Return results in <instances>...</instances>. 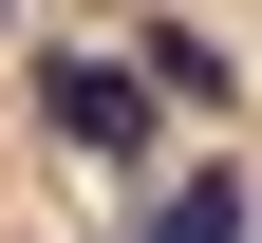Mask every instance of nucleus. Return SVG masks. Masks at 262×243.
Segmentation results:
<instances>
[{
    "label": "nucleus",
    "instance_id": "nucleus-2",
    "mask_svg": "<svg viewBox=\"0 0 262 243\" xmlns=\"http://www.w3.org/2000/svg\"><path fill=\"white\" fill-rule=\"evenodd\" d=\"M131 75H150V113H244V56L206 19H131Z\"/></svg>",
    "mask_w": 262,
    "mask_h": 243
},
{
    "label": "nucleus",
    "instance_id": "nucleus-4",
    "mask_svg": "<svg viewBox=\"0 0 262 243\" xmlns=\"http://www.w3.org/2000/svg\"><path fill=\"white\" fill-rule=\"evenodd\" d=\"M0 19H19V0H0Z\"/></svg>",
    "mask_w": 262,
    "mask_h": 243
},
{
    "label": "nucleus",
    "instance_id": "nucleus-3",
    "mask_svg": "<svg viewBox=\"0 0 262 243\" xmlns=\"http://www.w3.org/2000/svg\"><path fill=\"white\" fill-rule=\"evenodd\" d=\"M262 206H244V168H187V187H150L131 206V243H244Z\"/></svg>",
    "mask_w": 262,
    "mask_h": 243
},
{
    "label": "nucleus",
    "instance_id": "nucleus-1",
    "mask_svg": "<svg viewBox=\"0 0 262 243\" xmlns=\"http://www.w3.org/2000/svg\"><path fill=\"white\" fill-rule=\"evenodd\" d=\"M38 131L94 150V168H150V75L131 56H38Z\"/></svg>",
    "mask_w": 262,
    "mask_h": 243
}]
</instances>
